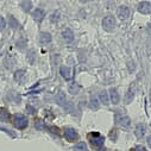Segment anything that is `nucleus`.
Listing matches in <instances>:
<instances>
[{
	"instance_id": "f257e3e1",
	"label": "nucleus",
	"mask_w": 151,
	"mask_h": 151,
	"mask_svg": "<svg viewBox=\"0 0 151 151\" xmlns=\"http://www.w3.org/2000/svg\"><path fill=\"white\" fill-rule=\"evenodd\" d=\"M117 26V20L114 18V16L112 14H108L106 16L104 19H102V27L105 31H108V32H112L113 30L116 29Z\"/></svg>"
},
{
	"instance_id": "f03ea898",
	"label": "nucleus",
	"mask_w": 151,
	"mask_h": 151,
	"mask_svg": "<svg viewBox=\"0 0 151 151\" xmlns=\"http://www.w3.org/2000/svg\"><path fill=\"white\" fill-rule=\"evenodd\" d=\"M13 124L17 129L23 130L27 126V119L24 114H20V113H17V114L13 116Z\"/></svg>"
},
{
	"instance_id": "7ed1b4c3",
	"label": "nucleus",
	"mask_w": 151,
	"mask_h": 151,
	"mask_svg": "<svg viewBox=\"0 0 151 151\" xmlns=\"http://www.w3.org/2000/svg\"><path fill=\"white\" fill-rule=\"evenodd\" d=\"M89 140L93 144V146H95V147H101L105 143V138L102 136H100L99 133H91L89 134Z\"/></svg>"
},
{
	"instance_id": "20e7f679",
	"label": "nucleus",
	"mask_w": 151,
	"mask_h": 151,
	"mask_svg": "<svg viewBox=\"0 0 151 151\" xmlns=\"http://www.w3.org/2000/svg\"><path fill=\"white\" fill-rule=\"evenodd\" d=\"M116 122L119 126L122 127H129L131 125V119L125 116V114H120V113H117V116H116Z\"/></svg>"
},
{
	"instance_id": "39448f33",
	"label": "nucleus",
	"mask_w": 151,
	"mask_h": 151,
	"mask_svg": "<svg viewBox=\"0 0 151 151\" xmlns=\"http://www.w3.org/2000/svg\"><path fill=\"white\" fill-rule=\"evenodd\" d=\"M117 17L120 20H126L130 17V9L126 5H122L117 9Z\"/></svg>"
},
{
	"instance_id": "423d86ee",
	"label": "nucleus",
	"mask_w": 151,
	"mask_h": 151,
	"mask_svg": "<svg viewBox=\"0 0 151 151\" xmlns=\"http://www.w3.org/2000/svg\"><path fill=\"white\" fill-rule=\"evenodd\" d=\"M64 137H65L67 140H69V142H75V140H78L79 134H78V132L75 131L74 129L68 127V129L64 130Z\"/></svg>"
},
{
	"instance_id": "0eeeda50",
	"label": "nucleus",
	"mask_w": 151,
	"mask_h": 151,
	"mask_svg": "<svg viewBox=\"0 0 151 151\" xmlns=\"http://www.w3.org/2000/svg\"><path fill=\"white\" fill-rule=\"evenodd\" d=\"M138 11L142 14H149L151 12V4L149 1H140L138 4Z\"/></svg>"
},
{
	"instance_id": "6e6552de",
	"label": "nucleus",
	"mask_w": 151,
	"mask_h": 151,
	"mask_svg": "<svg viewBox=\"0 0 151 151\" xmlns=\"http://www.w3.org/2000/svg\"><path fill=\"white\" fill-rule=\"evenodd\" d=\"M60 74L62 75V78L67 81H70L71 78H73V74H71V69L67 65H62L61 69H60Z\"/></svg>"
},
{
	"instance_id": "1a4fd4ad",
	"label": "nucleus",
	"mask_w": 151,
	"mask_h": 151,
	"mask_svg": "<svg viewBox=\"0 0 151 151\" xmlns=\"http://www.w3.org/2000/svg\"><path fill=\"white\" fill-rule=\"evenodd\" d=\"M32 17L36 22H42L45 17V12L43 9H36L33 12H32Z\"/></svg>"
},
{
	"instance_id": "9d476101",
	"label": "nucleus",
	"mask_w": 151,
	"mask_h": 151,
	"mask_svg": "<svg viewBox=\"0 0 151 151\" xmlns=\"http://www.w3.org/2000/svg\"><path fill=\"white\" fill-rule=\"evenodd\" d=\"M62 38L67 42V43H71L74 41V32L70 29H65L62 31Z\"/></svg>"
},
{
	"instance_id": "9b49d317",
	"label": "nucleus",
	"mask_w": 151,
	"mask_h": 151,
	"mask_svg": "<svg viewBox=\"0 0 151 151\" xmlns=\"http://www.w3.org/2000/svg\"><path fill=\"white\" fill-rule=\"evenodd\" d=\"M109 98H111L112 104H114V105L119 104V101H120L119 93H118V91H117L116 88H111V89H109Z\"/></svg>"
},
{
	"instance_id": "f8f14e48",
	"label": "nucleus",
	"mask_w": 151,
	"mask_h": 151,
	"mask_svg": "<svg viewBox=\"0 0 151 151\" xmlns=\"http://www.w3.org/2000/svg\"><path fill=\"white\" fill-rule=\"evenodd\" d=\"M56 102H57L60 106H62V107H67L68 101H67L65 94H64L63 92H58V93H57V95H56Z\"/></svg>"
},
{
	"instance_id": "ddd939ff",
	"label": "nucleus",
	"mask_w": 151,
	"mask_h": 151,
	"mask_svg": "<svg viewBox=\"0 0 151 151\" xmlns=\"http://www.w3.org/2000/svg\"><path fill=\"white\" fill-rule=\"evenodd\" d=\"M145 132H146V127H145L144 124H138L134 129V134H136L137 138H143Z\"/></svg>"
},
{
	"instance_id": "4468645a",
	"label": "nucleus",
	"mask_w": 151,
	"mask_h": 151,
	"mask_svg": "<svg viewBox=\"0 0 151 151\" xmlns=\"http://www.w3.org/2000/svg\"><path fill=\"white\" fill-rule=\"evenodd\" d=\"M51 40H52L51 35L49 32H41V35H40V42H41V44H43V45L49 44L51 42Z\"/></svg>"
},
{
	"instance_id": "2eb2a0df",
	"label": "nucleus",
	"mask_w": 151,
	"mask_h": 151,
	"mask_svg": "<svg viewBox=\"0 0 151 151\" xmlns=\"http://www.w3.org/2000/svg\"><path fill=\"white\" fill-rule=\"evenodd\" d=\"M133 99H134V92H133V88L130 87V88L127 89L125 96H124V101H125V104L129 105V104H131V102L133 101Z\"/></svg>"
},
{
	"instance_id": "dca6fc26",
	"label": "nucleus",
	"mask_w": 151,
	"mask_h": 151,
	"mask_svg": "<svg viewBox=\"0 0 151 151\" xmlns=\"http://www.w3.org/2000/svg\"><path fill=\"white\" fill-rule=\"evenodd\" d=\"M0 122L9 123L10 122V113L6 108H0Z\"/></svg>"
},
{
	"instance_id": "f3484780",
	"label": "nucleus",
	"mask_w": 151,
	"mask_h": 151,
	"mask_svg": "<svg viewBox=\"0 0 151 151\" xmlns=\"http://www.w3.org/2000/svg\"><path fill=\"white\" fill-rule=\"evenodd\" d=\"M80 89H81V87H80L76 82H71V83H69V86H68V92H69L70 94H78V93L80 92Z\"/></svg>"
},
{
	"instance_id": "a211bd4d",
	"label": "nucleus",
	"mask_w": 151,
	"mask_h": 151,
	"mask_svg": "<svg viewBox=\"0 0 151 151\" xmlns=\"http://www.w3.org/2000/svg\"><path fill=\"white\" fill-rule=\"evenodd\" d=\"M9 25H10V27L13 29V30H17V29L20 27V23H19L13 16H10V17H9Z\"/></svg>"
},
{
	"instance_id": "6ab92c4d",
	"label": "nucleus",
	"mask_w": 151,
	"mask_h": 151,
	"mask_svg": "<svg viewBox=\"0 0 151 151\" xmlns=\"http://www.w3.org/2000/svg\"><path fill=\"white\" fill-rule=\"evenodd\" d=\"M99 98H100V101L104 104V105H109V96H108V93L106 91H101L100 94H99Z\"/></svg>"
},
{
	"instance_id": "aec40b11",
	"label": "nucleus",
	"mask_w": 151,
	"mask_h": 151,
	"mask_svg": "<svg viewBox=\"0 0 151 151\" xmlns=\"http://www.w3.org/2000/svg\"><path fill=\"white\" fill-rule=\"evenodd\" d=\"M25 79V70L20 69V70H17L14 73V80L18 81V82H23Z\"/></svg>"
},
{
	"instance_id": "412c9836",
	"label": "nucleus",
	"mask_w": 151,
	"mask_h": 151,
	"mask_svg": "<svg viewBox=\"0 0 151 151\" xmlns=\"http://www.w3.org/2000/svg\"><path fill=\"white\" fill-rule=\"evenodd\" d=\"M19 5H20V7L25 11V12H29V11H31V9H32V3L31 1H20L19 3Z\"/></svg>"
},
{
	"instance_id": "4be33fe9",
	"label": "nucleus",
	"mask_w": 151,
	"mask_h": 151,
	"mask_svg": "<svg viewBox=\"0 0 151 151\" xmlns=\"http://www.w3.org/2000/svg\"><path fill=\"white\" fill-rule=\"evenodd\" d=\"M74 150H75V151H86V150H87L86 143H83V142H80V143H78L76 145L74 146Z\"/></svg>"
},
{
	"instance_id": "5701e85b",
	"label": "nucleus",
	"mask_w": 151,
	"mask_h": 151,
	"mask_svg": "<svg viewBox=\"0 0 151 151\" xmlns=\"http://www.w3.org/2000/svg\"><path fill=\"white\" fill-rule=\"evenodd\" d=\"M27 61L31 63V64H33L35 63V61H36V55H35V50H30L29 52H27Z\"/></svg>"
},
{
	"instance_id": "b1692460",
	"label": "nucleus",
	"mask_w": 151,
	"mask_h": 151,
	"mask_svg": "<svg viewBox=\"0 0 151 151\" xmlns=\"http://www.w3.org/2000/svg\"><path fill=\"white\" fill-rule=\"evenodd\" d=\"M35 126H36V129H38V130H45L47 129L44 122H42V120H36Z\"/></svg>"
},
{
	"instance_id": "393cba45",
	"label": "nucleus",
	"mask_w": 151,
	"mask_h": 151,
	"mask_svg": "<svg viewBox=\"0 0 151 151\" xmlns=\"http://www.w3.org/2000/svg\"><path fill=\"white\" fill-rule=\"evenodd\" d=\"M109 138L113 140V142H116L118 139V131L116 129H113L111 132H109Z\"/></svg>"
},
{
	"instance_id": "a878e982",
	"label": "nucleus",
	"mask_w": 151,
	"mask_h": 151,
	"mask_svg": "<svg viewBox=\"0 0 151 151\" xmlns=\"http://www.w3.org/2000/svg\"><path fill=\"white\" fill-rule=\"evenodd\" d=\"M91 107L93 109H98L99 108V101H98L96 98H92L91 99Z\"/></svg>"
},
{
	"instance_id": "bb28decb",
	"label": "nucleus",
	"mask_w": 151,
	"mask_h": 151,
	"mask_svg": "<svg viewBox=\"0 0 151 151\" xmlns=\"http://www.w3.org/2000/svg\"><path fill=\"white\" fill-rule=\"evenodd\" d=\"M25 45H26V41H25L24 38H22V40H19V41L17 42V47H18L20 50L25 49Z\"/></svg>"
},
{
	"instance_id": "cd10ccee",
	"label": "nucleus",
	"mask_w": 151,
	"mask_h": 151,
	"mask_svg": "<svg viewBox=\"0 0 151 151\" xmlns=\"http://www.w3.org/2000/svg\"><path fill=\"white\" fill-rule=\"evenodd\" d=\"M58 19H60V13H58V12H54V13L51 14V17H50V20H51L52 23L58 22Z\"/></svg>"
},
{
	"instance_id": "c85d7f7f",
	"label": "nucleus",
	"mask_w": 151,
	"mask_h": 151,
	"mask_svg": "<svg viewBox=\"0 0 151 151\" xmlns=\"http://www.w3.org/2000/svg\"><path fill=\"white\" fill-rule=\"evenodd\" d=\"M127 68H129V71H130V73L134 71V69H136L134 62H129V63H127Z\"/></svg>"
},
{
	"instance_id": "c756f323",
	"label": "nucleus",
	"mask_w": 151,
	"mask_h": 151,
	"mask_svg": "<svg viewBox=\"0 0 151 151\" xmlns=\"http://www.w3.org/2000/svg\"><path fill=\"white\" fill-rule=\"evenodd\" d=\"M6 26V23H5V19L3 17H0V31H3Z\"/></svg>"
},
{
	"instance_id": "7c9ffc66",
	"label": "nucleus",
	"mask_w": 151,
	"mask_h": 151,
	"mask_svg": "<svg viewBox=\"0 0 151 151\" xmlns=\"http://www.w3.org/2000/svg\"><path fill=\"white\" fill-rule=\"evenodd\" d=\"M133 151H146V150H145V147H144V146L138 145V146H136V147L133 149Z\"/></svg>"
},
{
	"instance_id": "2f4dec72",
	"label": "nucleus",
	"mask_w": 151,
	"mask_h": 151,
	"mask_svg": "<svg viewBox=\"0 0 151 151\" xmlns=\"http://www.w3.org/2000/svg\"><path fill=\"white\" fill-rule=\"evenodd\" d=\"M49 129H50V130H52L51 132H54V133H56L57 136L60 134V131H58V129H56V127H54V126H51V127H49Z\"/></svg>"
},
{
	"instance_id": "473e14b6",
	"label": "nucleus",
	"mask_w": 151,
	"mask_h": 151,
	"mask_svg": "<svg viewBox=\"0 0 151 151\" xmlns=\"http://www.w3.org/2000/svg\"><path fill=\"white\" fill-rule=\"evenodd\" d=\"M146 143H147V145L151 147V136H149V137H147V139H146Z\"/></svg>"
},
{
	"instance_id": "72a5a7b5",
	"label": "nucleus",
	"mask_w": 151,
	"mask_h": 151,
	"mask_svg": "<svg viewBox=\"0 0 151 151\" xmlns=\"http://www.w3.org/2000/svg\"><path fill=\"white\" fill-rule=\"evenodd\" d=\"M150 100H151V92H150Z\"/></svg>"
},
{
	"instance_id": "f704fd0d",
	"label": "nucleus",
	"mask_w": 151,
	"mask_h": 151,
	"mask_svg": "<svg viewBox=\"0 0 151 151\" xmlns=\"http://www.w3.org/2000/svg\"><path fill=\"white\" fill-rule=\"evenodd\" d=\"M150 124H151V123H150Z\"/></svg>"
}]
</instances>
